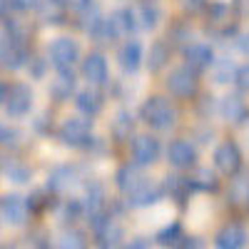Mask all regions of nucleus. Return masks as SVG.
Masks as SVG:
<instances>
[{"label": "nucleus", "instance_id": "1", "mask_svg": "<svg viewBox=\"0 0 249 249\" xmlns=\"http://www.w3.org/2000/svg\"><path fill=\"white\" fill-rule=\"evenodd\" d=\"M140 120L147 124V127H152V130H170V127H175V122H177V110H175V105L167 97L152 95V97H147L142 102Z\"/></svg>", "mask_w": 249, "mask_h": 249}, {"label": "nucleus", "instance_id": "2", "mask_svg": "<svg viewBox=\"0 0 249 249\" xmlns=\"http://www.w3.org/2000/svg\"><path fill=\"white\" fill-rule=\"evenodd\" d=\"M57 137L65 147H88L92 142V117L82 115V112L65 117L57 130Z\"/></svg>", "mask_w": 249, "mask_h": 249}, {"label": "nucleus", "instance_id": "3", "mask_svg": "<svg viewBox=\"0 0 249 249\" xmlns=\"http://www.w3.org/2000/svg\"><path fill=\"white\" fill-rule=\"evenodd\" d=\"M48 57H50V65L55 70H72L80 60V45L77 40L68 37V35H60L55 37L50 48H48Z\"/></svg>", "mask_w": 249, "mask_h": 249}, {"label": "nucleus", "instance_id": "4", "mask_svg": "<svg viewBox=\"0 0 249 249\" xmlns=\"http://www.w3.org/2000/svg\"><path fill=\"white\" fill-rule=\"evenodd\" d=\"M199 72H195L192 68H175L167 80H164V85H167V90L179 97V100H192L197 92H199V80H197Z\"/></svg>", "mask_w": 249, "mask_h": 249}, {"label": "nucleus", "instance_id": "5", "mask_svg": "<svg viewBox=\"0 0 249 249\" xmlns=\"http://www.w3.org/2000/svg\"><path fill=\"white\" fill-rule=\"evenodd\" d=\"M33 88L25 85V82H15V85H8V97H5V112L13 120L28 117L33 110Z\"/></svg>", "mask_w": 249, "mask_h": 249}, {"label": "nucleus", "instance_id": "6", "mask_svg": "<svg viewBox=\"0 0 249 249\" xmlns=\"http://www.w3.org/2000/svg\"><path fill=\"white\" fill-rule=\"evenodd\" d=\"M30 204L28 197L20 195H3L0 197V219L8 227H25L30 219Z\"/></svg>", "mask_w": 249, "mask_h": 249}, {"label": "nucleus", "instance_id": "7", "mask_svg": "<svg viewBox=\"0 0 249 249\" xmlns=\"http://www.w3.org/2000/svg\"><path fill=\"white\" fill-rule=\"evenodd\" d=\"M28 60H30V48H28V40H20V37H10L8 35V43L5 48L0 50V65L5 70H23L28 68Z\"/></svg>", "mask_w": 249, "mask_h": 249}, {"label": "nucleus", "instance_id": "8", "mask_svg": "<svg viewBox=\"0 0 249 249\" xmlns=\"http://www.w3.org/2000/svg\"><path fill=\"white\" fill-rule=\"evenodd\" d=\"M90 227H92V234H95L100 247H117L122 239V227L112 217H107L105 212L90 217Z\"/></svg>", "mask_w": 249, "mask_h": 249}, {"label": "nucleus", "instance_id": "9", "mask_svg": "<svg viewBox=\"0 0 249 249\" xmlns=\"http://www.w3.org/2000/svg\"><path fill=\"white\" fill-rule=\"evenodd\" d=\"M214 167L222 175H227V177L239 175V170H242V152H239V147L232 140H224L214 150Z\"/></svg>", "mask_w": 249, "mask_h": 249}, {"label": "nucleus", "instance_id": "10", "mask_svg": "<svg viewBox=\"0 0 249 249\" xmlns=\"http://www.w3.org/2000/svg\"><path fill=\"white\" fill-rule=\"evenodd\" d=\"M160 157V140L152 135H140L132 140V162L140 167H150Z\"/></svg>", "mask_w": 249, "mask_h": 249}, {"label": "nucleus", "instance_id": "11", "mask_svg": "<svg viewBox=\"0 0 249 249\" xmlns=\"http://www.w3.org/2000/svg\"><path fill=\"white\" fill-rule=\"evenodd\" d=\"M167 160L175 170H192L197 164V150L190 140H175L167 147Z\"/></svg>", "mask_w": 249, "mask_h": 249}, {"label": "nucleus", "instance_id": "12", "mask_svg": "<svg viewBox=\"0 0 249 249\" xmlns=\"http://www.w3.org/2000/svg\"><path fill=\"white\" fill-rule=\"evenodd\" d=\"M162 195H164L162 187H160L155 179L144 177V179L135 187V190H132L130 195H124V197H127V204H130V207H150V204L160 202Z\"/></svg>", "mask_w": 249, "mask_h": 249}, {"label": "nucleus", "instance_id": "13", "mask_svg": "<svg viewBox=\"0 0 249 249\" xmlns=\"http://www.w3.org/2000/svg\"><path fill=\"white\" fill-rule=\"evenodd\" d=\"M184 55V65L187 68H192L195 72H202V70H210L212 68V62H214V53L210 45H204V43H192V45H187L182 50Z\"/></svg>", "mask_w": 249, "mask_h": 249}, {"label": "nucleus", "instance_id": "14", "mask_svg": "<svg viewBox=\"0 0 249 249\" xmlns=\"http://www.w3.org/2000/svg\"><path fill=\"white\" fill-rule=\"evenodd\" d=\"M82 77H85L90 85H105L107 82V60L102 53H90L82 60Z\"/></svg>", "mask_w": 249, "mask_h": 249}, {"label": "nucleus", "instance_id": "15", "mask_svg": "<svg viewBox=\"0 0 249 249\" xmlns=\"http://www.w3.org/2000/svg\"><path fill=\"white\" fill-rule=\"evenodd\" d=\"M102 105H105V97H102V92L97 90V85H90L88 90H80V92L75 95V107H77V112L88 115V117H95V115L102 110Z\"/></svg>", "mask_w": 249, "mask_h": 249}, {"label": "nucleus", "instance_id": "16", "mask_svg": "<svg viewBox=\"0 0 249 249\" xmlns=\"http://www.w3.org/2000/svg\"><path fill=\"white\" fill-rule=\"evenodd\" d=\"M249 242V234L242 224H224L214 237V244L219 249H239Z\"/></svg>", "mask_w": 249, "mask_h": 249}, {"label": "nucleus", "instance_id": "17", "mask_svg": "<svg viewBox=\"0 0 249 249\" xmlns=\"http://www.w3.org/2000/svg\"><path fill=\"white\" fill-rule=\"evenodd\" d=\"M75 92V72L72 70H55V80L50 82V97L55 102H68Z\"/></svg>", "mask_w": 249, "mask_h": 249}, {"label": "nucleus", "instance_id": "18", "mask_svg": "<svg viewBox=\"0 0 249 249\" xmlns=\"http://www.w3.org/2000/svg\"><path fill=\"white\" fill-rule=\"evenodd\" d=\"M77 179V172L75 167H70V164H60V167H55L48 177V190L53 195H62V192H68L70 187L75 184Z\"/></svg>", "mask_w": 249, "mask_h": 249}, {"label": "nucleus", "instance_id": "19", "mask_svg": "<svg viewBox=\"0 0 249 249\" xmlns=\"http://www.w3.org/2000/svg\"><path fill=\"white\" fill-rule=\"evenodd\" d=\"M219 112H222V117H224L227 122H234V124L244 122L247 115H249V110H247V105H244V100H242L239 95H227V97H222Z\"/></svg>", "mask_w": 249, "mask_h": 249}, {"label": "nucleus", "instance_id": "20", "mask_svg": "<svg viewBox=\"0 0 249 249\" xmlns=\"http://www.w3.org/2000/svg\"><path fill=\"white\" fill-rule=\"evenodd\" d=\"M142 167H140V164H122V167H120V172H117V187H120V192L122 195H130L132 190H135V187L144 179V175L140 172Z\"/></svg>", "mask_w": 249, "mask_h": 249}, {"label": "nucleus", "instance_id": "21", "mask_svg": "<svg viewBox=\"0 0 249 249\" xmlns=\"http://www.w3.org/2000/svg\"><path fill=\"white\" fill-rule=\"evenodd\" d=\"M120 65L124 72H137V68L142 65V45L137 40H127L120 50Z\"/></svg>", "mask_w": 249, "mask_h": 249}, {"label": "nucleus", "instance_id": "22", "mask_svg": "<svg viewBox=\"0 0 249 249\" xmlns=\"http://www.w3.org/2000/svg\"><path fill=\"white\" fill-rule=\"evenodd\" d=\"M195 190L190 177H182V175H175V177H167V184H164V192L170 195V199H175L177 204H184L190 199V192Z\"/></svg>", "mask_w": 249, "mask_h": 249}, {"label": "nucleus", "instance_id": "23", "mask_svg": "<svg viewBox=\"0 0 249 249\" xmlns=\"http://www.w3.org/2000/svg\"><path fill=\"white\" fill-rule=\"evenodd\" d=\"M170 55H172V48L164 43V40H155L152 48H150V55H147V70L160 72L170 62Z\"/></svg>", "mask_w": 249, "mask_h": 249}, {"label": "nucleus", "instance_id": "24", "mask_svg": "<svg viewBox=\"0 0 249 249\" xmlns=\"http://www.w3.org/2000/svg\"><path fill=\"white\" fill-rule=\"evenodd\" d=\"M82 207H85L88 217H95L100 212H105V190H102V184L92 182L88 187V197H85V202H82Z\"/></svg>", "mask_w": 249, "mask_h": 249}, {"label": "nucleus", "instance_id": "25", "mask_svg": "<svg viewBox=\"0 0 249 249\" xmlns=\"http://www.w3.org/2000/svg\"><path fill=\"white\" fill-rule=\"evenodd\" d=\"M190 182H192L195 190H199V192H217L219 190V179H217V175L210 167H197L190 175Z\"/></svg>", "mask_w": 249, "mask_h": 249}, {"label": "nucleus", "instance_id": "26", "mask_svg": "<svg viewBox=\"0 0 249 249\" xmlns=\"http://www.w3.org/2000/svg\"><path fill=\"white\" fill-rule=\"evenodd\" d=\"M37 13H40V20H43V23L60 25L68 10H65V5H62V0H43L40 8H37Z\"/></svg>", "mask_w": 249, "mask_h": 249}, {"label": "nucleus", "instance_id": "27", "mask_svg": "<svg viewBox=\"0 0 249 249\" xmlns=\"http://www.w3.org/2000/svg\"><path fill=\"white\" fill-rule=\"evenodd\" d=\"M230 204L237 210H247L249 207V179L247 177H237L230 184Z\"/></svg>", "mask_w": 249, "mask_h": 249}, {"label": "nucleus", "instance_id": "28", "mask_svg": "<svg viewBox=\"0 0 249 249\" xmlns=\"http://www.w3.org/2000/svg\"><path fill=\"white\" fill-rule=\"evenodd\" d=\"M132 135V115L127 110H120L112 120V137L115 142H127Z\"/></svg>", "mask_w": 249, "mask_h": 249}, {"label": "nucleus", "instance_id": "29", "mask_svg": "<svg viewBox=\"0 0 249 249\" xmlns=\"http://www.w3.org/2000/svg\"><path fill=\"white\" fill-rule=\"evenodd\" d=\"M3 175H5L10 182H15V184H25V182L33 177V170L28 167L25 162H20V160H10V162H5Z\"/></svg>", "mask_w": 249, "mask_h": 249}, {"label": "nucleus", "instance_id": "30", "mask_svg": "<svg viewBox=\"0 0 249 249\" xmlns=\"http://www.w3.org/2000/svg\"><path fill=\"white\" fill-rule=\"evenodd\" d=\"M80 20H82V23H80V28L82 30H85L88 35H100V30H102V23H105V18H102L100 15V10L97 8H85V10H82V15H80Z\"/></svg>", "mask_w": 249, "mask_h": 249}, {"label": "nucleus", "instance_id": "31", "mask_svg": "<svg viewBox=\"0 0 249 249\" xmlns=\"http://www.w3.org/2000/svg\"><path fill=\"white\" fill-rule=\"evenodd\" d=\"M155 239H157V244H162V247H177V244H182L184 234H182L179 222H172L170 227H164V230H162Z\"/></svg>", "mask_w": 249, "mask_h": 249}, {"label": "nucleus", "instance_id": "32", "mask_svg": "<svg viewBox=\"0 0 249 249\" xmlns=\"http://www.w3.org/2000/svg\"><path fill=\"white\" fill-rule=\"evenodd\" d=\"M212 72H214V82H219V85H224V82H232L234 75H237L234 65H232L230 60H224V57L212 62Z\"/></svg>", "mask_w": 249, "mask_h": 249}, {"label": "nucleus", "instance_id": "33", "mask_svg": "<svg viewBox=\"0 0 249 249\" xmlns=\"http://www.w3.org/2000/svg\"><path fill=\"white\" fill-rule=\"evenodd\" d=\"M53 192L50 190H43V192H33L28 197V204H30V212H43L48 207H53Z\"/></svg>", "mask_w": 249, "mask_h": 249}, {"label": "nucleus", "instance_id": "34", "mask_svg": "<svg viewBox=\"0 0 249 249\" xmlns=\"http://www.w3.org/2000/svg\"><path fill=\"white\" fill-rule=\"evenodd\" d=\"M137 18L142 20L140 23V28H155L157 25V18H160V13H157V8H152V5H142L140 10H137Z\"/></svg>", "mask_w": 249, "mask_h": 249}, {"label": "nucleus", "instance_id": "35", "mask_svg": "<svg viewBox=\"0 0 249 249\" xmlns=\"http://www.w3.org/2000/svg\"><path fill=\"white\" fill-rule=\"evenodd\" d=\"M57 244L60 247H75V249H80V247H88V237L82 232H77V230H70V232L62 234V239Z\"/></svg>", "mask_w": 249, "mask_h": 249}, {"label": "nucleus", "instance_id": "36", "mask_svg": "<svg viewBox=\"0 0 249 249\" xmlns=\"http://www.w3.org/2000/svg\"><path fill=\"white\" fill-rule=\"evenodd\" d=\"M234 82H237V88H239L242 92L249 95V62H247V65H242V68H237Z\"/></svg>", "mask_w": 249, "mask_h": 249}, {"label": "nucleus", "instance_id": "37", "mask_svg": "<svg viewBox=\"0 0 249 249\" xmlns=\"http://www.w3.org/2000/svg\"><path fill=\"white\" fill-rule=\"evenodd\" d=\"M43 0H10V5L15 13H28V10H37Z\"/></svg>", "mask_w": 249, "mask_h": 249}, {"label": "nucleus", "instance_id": "38", "mask_svg": "<svg viewBox=\"0 0 249 249\" xmlns=\"http://www.w3.org/2000/svg\"><path fill=\"white\" fill-rule=\"evenodd\" d=\"M182 3V10L190 13V15H197L202 10H207V0H179Z\"/></svg>", "mask_w": 249, "mask_h": 249}, {"label": "nucleus", "instance_id": "39", "mask_svg": "<svg viewBox=\"0 0 249 249\" xmlns=\"http://www.w3.org/2000/svg\"><path fill=\"white\" fill-rule=\"evenodd\" d=\"M62 5H65L68 13H82L85 8L92 5V0H62Z\"/></svg>", "mask_w": 249, "mask_h": 249}, {"label": "nucleus", "instance_id": "40", "mask_svg": "<svg viewBox=\"0 0 249 249\" xmlns=\"http://www.w3.org/2000/svg\"><path fill=\"white\" fill-rule=\"evenodd\" d=\"M28 70H33V77H43V72H45V60L43 57H30L28 60Z\"/></svg>", "mask_w": 249, "mask_h": 249}, {"label": "nucleus", "instance_id": "41", "mask_svg": "<svg viewBox=\"0 0 249 249\" xmlns=\"http://www.w3.org/2000/svg\"><path fill=\"white\" fill-rule=\"evenodd\" d=\"M8 43V28H5V20H0V50L5 48Z\"/></svg>", "mask_w": 249, "mask_h": 249}, {"label": "nucleus", "instance_id": "42", "mask_svg": "<svg viewBox=\"0 0 249 249\" xmlns=\"http://www.w3.org/2000/svg\"><path fill=\"white\" fill-rule=\"evenodd\" d=\"M237 45H239V50H242L244 55H249V35H242Z\"/></svg>", "mask_w": 249, "mask_h": 249}, {"label": "nucleus", "instance_id": "43", "mask_svg": "<svg viewBox=\"0 0 249 249\" xmlns=\"http://www.w3.org/2000/svg\"><path fill=\"white\" fill-rule=\"evenodd\" d=\"M5 97H8V85L0 82V105H5Z\"/></svg>", "mask_w": 249, "mask_h": 249}, {"label": "nucleus", "instance_id": "44", "mask_svg": "<svg viewBox=\"0 0 249 249\" xmlns=\"http://www.w3.org/2000/svg\"><path fill=\"white\" fill-rule=\"evenodd\" d=\"M130 247H150V242H142V237L137 242H130Z\"/></svg>", "mask_w": 249, "mask_h": 249}, {"label": "nucleus", "instance_id": "45", "mask_svg": "<svg viewBox=\"0 0 249 249\" xmlns=\"http://www.w3.org/2000/svg\"><path fill=\"white\" fill-rule=\"evenodd\" d=\"M5 137H8V130L3 127V124H0V144H3V142H5Z\"/></svg>", "mask_w": 249, "mask_h": 249}]
</instances>
